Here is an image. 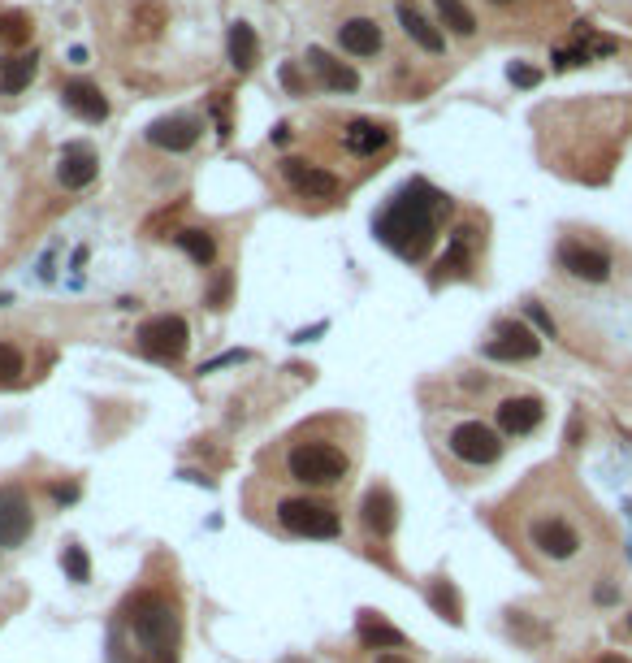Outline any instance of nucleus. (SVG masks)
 Listing matches in <instances>:
<instances>
[{
    "mask_svg": "<svg viewBox=\"0 0 632 663\" xmlns=\"http://www.w3.org/2000/svg\"><path fill=\"white\" fill-rule=\"evenodd\" d=\"M598 663H628V659H624V655H602Z\"/></svg>",
    "mask_w": 632,
    "mask_h": 663,
    "instance_id": "36",
    "label": "nucleus"
},
{
    "mask_svg": "<svg viewBox=\"0 0 632 663\" xmlns=\"http://www.w3.org/2000/svg\"><path fill=\"white\" fill-rule=\"evenodd\" d=\"M230 286H234V273L226 269V273H221V278H217L213 295H208V304H213V308H226V299H230Z\"/></svg>",
    "mask_w": 632,
    "mask_h": 663,
    "instance_id": "32",
    "label": "nucleus"
},
{
    "mask_svg": "<svg viewBox=\"0 0 632 663\" xmlns=\"http://www.w3.org/2000/svg\"><path fill=\"white\" fill-rule=\"evenodd\" d=\"M628 629H632V616H628Z\"/></svg>",
    "mask_w": 632,
    "mask_h": 663,
    "instance_id": "39",
    "label": "nucleus"
},
{
    "mask_svg": "<svg viewBox=\"0 0 632 663\" xmlns=\"http://www.w3.org/2000/svg\"><path fill=\"white\" fill-rule=\"evenodd\" d=\"M429 607L438 611L442 620H451V624H464V603H459V594H455V585L438 577V581H429Z\"/></svg>",
    "mask_w": 632,
    "mask_h": 663,
    "instance_id": "24",
    "label": "nucleus"
},
{
    "mask_svg": "<svg viewBox=\"0 0 632 663\" xmlns=\"http://www.w3.org/2000/svg\"><path fill=\"white\" fill-rule=\"evenodd\" d=\"M529 317L537 321V330H542L546 338H555V321L546 317V308H542V304H529Z\"/></svg>",
    "mask_w": 632,
    "mask_h": 663,
    "instance_id": "34",
    "label": "nucleus"
},
{
    "mask_svg": "<svg viewBox=\"0 0 632 663\" xmlns=\"http://www.w3.org/2000/svg\"><path fill=\"white\" fill-rule=\"evenodd\" d=\"M31 13H22V9H5L0 13V44H9V48H22V44H31Z\"/></svg>",
    "mask_w": 632,
    "mask_h": 663,
    "instance_id": "25",
    "label": "nucleus"
},
{
    "mask_svg": "<svg viewBox=\"0 0 632 663\" xmlns=\"http://www.w3.org/2000/svg\"><path fill=\"white\" fill-rule=\"evenodd\" d=\"M35 529V507L26 499V490L5 486L0 490V551H18Z\"/></svg>",
    "mask_w": 632,
    "mask_h": 663,
    "instance_id": "7",
    "label": "nucleus"
},
{
    "mask_svg": "<svg viewBox=\"0 0 632 663\" xmlns=\"http://www.w3.org/2000/svg\"><path fill=\"white\" fill-rule=\"evenodd\" d=\"M61 100H65V109L78 113L83 122H104V117H109V100H104V91L96 83H87V78H70V83H61Z\"/></svg>",
    "mask_w": 632,
    "mask_h": 663,
    "instance_id": "15",
    "label": "nucleus"
},
{
    "mask_svg": "<svg viewBox=\"0 0 632 663\" xmlns=\"http://www.w3.org/2000/svg\"><path fill=\"white\" fill-rule=\"evenodd\" d=\"M61 568L65 572H70V581H91V564H87V551H83V546H65V551H61Z\"/></svg>",
    "mask_w": 632,
    "mask_h": 663,
    "instance_id": "31",
    "label": "nucleus"
},
{
    "mask_svg": "<svg viewBox=\"0 0 632 663\" xmlns=\"http://www.w3.org/2000/svg\"><path fill=\"white\" fill-rule=\"evenodd\" d=\"M451 213V200L442 191H433L429 182H407L394 200L381 208L373 221L377 239L399 252L403 260H425L433 239H438V221Z\"/></svg>",
    "mask_w": 632,
    "mask_h": 663,
    "instance_id": "1",
    "label": "nucleus"
},
{
    "mask_svg": "<svg viewBox=\"0 0 632 663\" xmlns=\"http://www.w3.org/2000/svg\"><path fill=\"white\" fill-rule=\"evenodd\" d=\"M135 26L143 35H156L165 26V5L161 0H143V5H135Z\"/></svg>",
    "mask_w": 632,
    "mask_h": 663,
    "instance_id": "30",
    "label": "nucleus"
},
{
    "mask_svg": "<svg viewBox=\"0 0 632 663\" xmlns=\"http://www.w3.org/2000/svg\"><path fill=\"white\" fill-rule=\"evenodd\" d=\"M542 416H546V408H542V399H533V395H511V399L498 403V429L511 438L533 434V429L542 425Z\"/></svg>",
    "mask_w": 632,
    "mask_h": 663,
    "instance_id": "13",
    "label": "nucleus"
},
{
    "mask_svg": "<svg viewBox=\"0 0 632 663\" xmlns=\"http://www.w3.org/2000/svg\"><path fill=\"white\" fill-rule=\"evenodd\" d=\"M100 174V161H96V152L87 148V143H65L61 156H57V178H61V187H87V182H96Z\"/></svg>",
    "mask_w": 632,
    "mask_h": 663,
    "instance_id": "14",
    "label": "nucleus"
},
{
    "mask_svg": "<svg viewBox=\"0 0 632 663\" xmlns=\"http://www.w3.org/2000/svg\"><path fill=\"white\" fill-rule=\"evenodd\" d=\"M347 468H351L347 451L334 447V442H325V438H304L286 451V473L308 490L342 486V481H347Z\"/></svg>",
    "mask_w": 632,
    "mask_h": 663,
    "instance_id": "3",
    "label": "nucleus"
},
{
    "mask_svg": "<svg viewBox=\"0 0 632 663\" xmlns=\"http://www.w3.org/2000/svg\"><path fill=\"white\" fill-rule=\"evenodd\" d=\"M35 52H18V57H5L0 61V91L5 96H18V91L35 78Z\"/></svg>",
    "mask_w": 632,
    "mask_h": 663,
    "instance_id": "23",
    "label": "nucleus"
},
{
    "mask_svg": "<svg viewBox=\"0 0 632 663\" xmlns=\"http://www.w3.org/2000/svg\"><path fill=\"white\" fill-rule=\"evenodd\" d=\"M377 663H412V659H403V655H394V650H386V655H377Z\"/></svg>",
    "mask_w": 632,
    "mask_h": 663,
    "instance_id": "35",
    "label": "nucleus"
},
{
    "mask_svg": "<svg viewBox=\"0 0 632 663\" xmlns=\"http://www.w3.org/2000/svg\"><path fill=\"white\" fill-rule=\"evenodd\" d=\"M559 265L581 282H607L611 278V256L598 252V247H589V243H576V239L559 243Z\"/></svg>",
    "mask_w": 632,
    "mask_h": 663,
    "instance_id": "10",
    "label": "nucleus"
},
{
    "mask_svg": "<svg viewBox=\"0 0 632 663\" xmlns=\"http://www.w3.org/2000/svg\"><path fill=\"white\" fill-rule=\"evenodd\" d=\"M468 247H472V230H455V239H451V252L442 256V265L446 273H464L468 269Z\"/></svg>",
    "mask_w": 632,
    "mask_h": 663,
    "instance_id": "29",
    "label": "nucleus"
},
{
    "mask_svg": "<svg viewBox=\"0 0 632 663\" xmlns=\"http://www.w3.org/2000/svg\"><path fill=\"white\" fill-rule=\"evenodd\" d=\"M529 542L546 559H572L581 551V533H576V525H568L563 516H537L529 525Z\"/></svg>",
    "mask_w": 632,
    "mask_h": 663,
    "instance_id": "8",
    "label": "nucleus"
},
{
    "mask_svg": "<svg viewBox=\"0 0 632 663\" xmlns=\"http://www.w3.org/2000/svg\"><path fill=\"white\" fill-rule=\"evenodd\" d=\"M282 178L291 182L299 195H308V200H329V195H338V178L321 165L299 161V156H286L282 161Z\"/></svg>",
    "mask_w": 632,
    "mask_h": 663,
    "instance_id": "12",
    "label": "nucleus"
},
{
    "mask_svg": "<svg viewBox=\"0 0 632 663\" xmlns=\"http://www.w3.org/2000/svg\"><path fill=\"white\" fill-rule=\"evenodd\" d=\"M308 65H312L316 74H321V83H325L329 91H355V87H360V74H355L351 65L334 61L325 48H308Z\"/></svg>",
    "mask_w": 632,
    "mask_h": 663,
    "instance_id": "18",
    "label": "nucleus"
},
{
    "mask_svg": "<svg viewBox=\"0 0 632 663\" xmlns=\"http://www.w3.org/2000/svg\"><path fill=\"white\" fill-rule=\"evenodd\" d=\"M446 447H451L455 460H464L472 468H490L503 460V438L498 429H490L485 421H459L451 434H446Z\"/></svg>",
    "mask_w": 632,
    "mask_h": 663,
    "instance_id": "6",
    "label": "nucleus"
},
{
    "mask_svg": "<svg viewBox=\"0 0 632 663\" xmlns=\"http://www.w3.org/2000/svg\"><path fill=\"white\" fill-rule=\"evenodd\" d=\"M278 525L286 533H299V538H338L342 516L334 503L316 499V494H299V499L278 503Z\"/></svg>",
    "mask_w": 632,
    "mask_h": 663,
    "instance_id": "4",
    "label": "nucleus"
},
{
    "mask_svg": "<svg viewBox=\"0 0 632 663\" xmlns=\"http://www.w3.org/2000/svg\"><path fill=\"white\" fill-rule=\"evenodd\" d=\"M174 239H178L182 252L195 260V265H213V260H217V239L208 230H182V234H174Z\"/></svg>",
    "mask_w": 632,
    "mask_h": 663,
    "instance_id": "26",
    "label": "nucleus"
},
{
    "mask_svg": "<svg viewBox=\"0 0 632 663\" xmlns=\"http://www.w3.org/2000/svg\"><path fill=\"white\" fill-rule=\"evenodd\" d=\"M126 629L139 642V663H178V637H182V616L169 594L143 590L126 603Z\"/></svg>",
    "mask_w": 632,
    "mask_h": 663,
    "instance_id": "2",
    "label": "nucleus"
},
{
    "mask_svg": "<svg viewBox=\"0 0 632 663\" xmlns=\"http://www.w3.org/2000/svg\"><path fill=\"white\" fill-rule=\"evenodd\" d=\"M399 22H403V31L412 35V39H416V44L425 48V52H442V48H446L442 31H438V26H433V22L425 18V13H416L412 5H399Z\"/></svg>",
    "mask_w": 632,
    "mask_h": 663,
    "instance_id": "22",
    "label": "nucleus"
},
{
    "mask_svg": "<svg viewBox=\"0 0 632 663\" xmlns=\"http://www.w3.org/2000/svg\"><path fill=\"white\" fill-rule=\"evenodd\" d=\"M0 304H9V295H5V291H0Z\"/></svg>",
    "mask_w": 632,
    "mask_h": 663,
    "instance_id": "37",
    "label": "nucleus"
},
{
    "mask_svg": "<svg viewBox=\"0 0 632 663\" xmlns=\"http://www.w3.org/2000/svg\"><path fill=\"white\" fill-rule=\"evenodd\" d=\"M360 642L368 650H373V646L377 650H403L407 646V633H399L390 620H381L377 611H364V616H360Z\"/></svg>",
    "mask_w": 632,
    "mask_h": 663,
    "instance_id": "19",
    "label": "nucleus"
},
{
    "mask_svg": "<svg viewBox=\"0 0 632 663\" xmlns=\"http://www.w3.org/2000/svg\"><path fill=\"white\" fill-rule=\"evenodd\" d=\"M537 351H542V338L524 321H498L494 338L485 343V356L490 360H533Z\"/></svg>",
    "mask_w": 632,
    "mask_h": 663,
    "instance_id": "9",
    "label": "nucleus"
},
{
    "mask_svg": "<svg viewBox=\"0 0 632 663\" xmlns=\"http://www.w3.org/2000/svg\"><path fill=\"white\" fill-rule=\"evenodd\" d=\"M338 44L351 52V57H377L381 48V26L373 18H351L338 26Z\"/></svg>",
    "mask_w": 632,
    "mask_h": 663,
    "instance_id": "17",
    "label": "nucleus"
},
{
    "mask_svg": "<svg viewBox=\"0 0 632 663\" xmlns=\"http://www.w3.org/2000/svg\"><path fill=\"white\" fill-rule=\"evenodd\" d=\"M135 347L148 360H156V364H182V356H187V347H191V330H187V321H182V317L161 312V317H152V321L139 325Z\"/></svg>",
    "mask_w": 632,
    "mask_h": 663,
    "instance_id": "5",
    "label": "nucleus"
},
{
    "mask_svg": "<svg viewBox=\"0 0 632 663\" xmlns=\"http://www.w3.org/2000/svg\"><path fill=\"white\" fill-rule=\"evenodd\" d=\"M438 18H442V26H451L455 35L477 31V18H472V9L464 5V0H438Z\"/></svg>",
    "mask_w": 632,
    "mask_h": 663,
    "instance_id": "27",
    "label": "nucleus"
},
{
    "mask_svg": "<svg viewBox=\"0 0 632 663\" xmlns=\"http://www.w3.org/2000/svg\"><path fill=\"white\" fill-rule=\"evenodd\" d=\"M226 48H230V65L239 74H247L256 65V57H260V44H256V31L247 22H234L230 26V35H226Z\"/></svg>",
    "mask_w": 632,
    "mask_h": 663,
    "instance_id": "21",
    "label": "nucleus"
},
{
    "mask_svg": "<svg viewBox=\"0 0 632 663\" xmlns=\"http://www.w3.org/2000/svg\"><path fill=\"white\" fill-rule=\"evenodd\" d=\"M390 139H394V130L381 126V122H351L347 126V148L355 156H377L381 148H390Z\"/></svg>",
    "mask_w": 632,
    "mask_h": 663,
    "instance_id": "20",
    "label": "nucleus"
},
{
    "mask_svg": "<svg viewBox=\"0 0 632 663\" xmlns=\"http://www.w3.org/2000/svg\"><path fill=\"white\" fill-rule=\"evenodd\" d=\"M494 5H511V0H494Z\"/></svg>",
    "mask_w": 632,
    "mask_h": 663,
    "instance_id": "38",
    "label": "nucleus"
},
{
    "mask_svg": "<svg viewBox=\"0 0 632 663\" xmlns=\"http://www.w3.org/2000/svg\"><path fill=\"white\" fill-rule=\"evenodd\" d=\"M22 373H26V356L13 343L0 338V386H18Z\"/></svg>",
    "mask_w": 632,
    "mask_h": 663,
    "instance_id": "28",
    "label": "nucleus"
},
{
    "mask_svg": "<svg viewBox=\"0 0 632 663\" xmlns=\"http://www.w3.org/2000/svg\"><path fill=\"white\" fill-rule=\"evenodd\" d=\"M511 83H516V87H537V83H542V74L529 70V65H511Z\"/></svg>",
    "mask_w": 632,
    "mask_h": 663,
    "instance_id": "33",
    "label": "nucleus"
},
{
    "mask_svg": "<svg viewBox=\"0 0 632 663\" xmlns=\"http://www.w3.org/2000/svg\"><path fill=\"white\" fill-rule=\"evenodd\" d=\"M394 520H399V503H394V494L386 486H373V490L364 494V525H368V533L390 538Z\"/></svg>",
    "mask_w": 632,
    "mask_h": 663,
    "instance_id": "16",
    "label": "nucleus"
},
{
    "mask_svg": "<svg viewBox=\"0 0 632 663\" xmlns=\"http://www.w3.org/2000/svg\"><path fill=\"white\" fill-rule=\"evenodd\" d=\"M200 117L191 113H174V117H156L148 126V143L152 148H165V152H187L200 143Z\"/></svg>",
    "mask_w": 632,
    "mask_h": 663,
    "instance_id": "11",
    "label": "nucleus"
}]
</instances>
